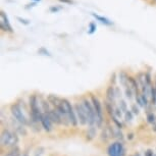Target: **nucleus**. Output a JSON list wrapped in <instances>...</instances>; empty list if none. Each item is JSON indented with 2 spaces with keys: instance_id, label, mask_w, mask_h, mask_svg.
<instances>
[{
  "instance_id": "nucleus-20",
  "label": "nucleus",
  "mask_w": 156,
  "mask_h": 156,
  "mask_svg": "<svg viewBox=\"0 0 156 156\" xmlns=\"http://www.w3.org/2000/svg\"><path fill=\"white\" fill-rule=\"evenodd\" d=\"M147 119H148V122H151V123H156V117L154 115V113L153 112H148L147 113Z\"/></svg>"
},
{
  "instance_id": "nucleus-12",
  "label": "nucleus",
  "mask_w": 156,
  "mask_h": 156,
  "mask_svg": "<svg viewBox=\"0 0 156 156\" xmlns=\"http://www.w3.org/2000/svg\"><path fill=\"white\" fill-rule=\"evenodd\" d=\"M117 79H119L120 85H122L123 88L129 86V75L126 72L120 70V72L119 73V76H117Z\"/></svg>"
},
{
  "instance_id": "nucleus-22",
  "label": "nucleus",
  "mask_w": 156,
  "mask_h": 156,
  "mask_svg": "<svg viewBox=\"0 0 156 156\" xmlns=\"http://www.w3.org/2000/svg\"><path fill=\"white\" fill-rule=\"evenodd\" d=\"M115 96H116V99H119V100L122 99V90L117 86H115Z\"/></svg>"
},
{
  "instance_id": "nucleus-26",
  "label": "nucleus",
  "mask_w": 156,
  "mask_h": 156,
  "mask_svg": "<svg viewBox=\"0 0 156 156\" xmlns=\"http://www.w3.org/2000/svg\"><path fill=\"white\" fill-rule=\"evenodd\" d=\"M110 82H111V84H112V86H115V82H116V75L115 73H113V76H111Z\"/></svg>"
},
{
  "instance_id": "nucleus-15",
  "label": "nucleus",
  "mask_w": 156,
  "mask_h": 156,
  "mask_svg": "<svg viewBox=\"0 0 156 156\" xmlns=\"http://www.w3.org/2000/svg\"><path fill=\"white\" fill-rule=\"evenodd\" d=\"M92 16H93L94 17H95V19H96L97 20H99L100 23H104V25H106V26H110V25H112V23H111L109 20H107L106 17L100 16H98V14H96V13H92Z\"/></svg>"
},
{
  "instance_id": "nucleus-10",
  "label": "nucleus",
  "mask_w": 156,
  "mask_h": 156,
  "mask_svg": "<svg viewBox=\"0 0 156 156\" xmlns=\"http://www.w3.org/2000/svg\"><path fill=\"white\" fill-rule=\"evenodd\" d=\"M106 101H108L111 104H114L115 103V100H116V96H115V86H112V85H110V86L107 87L106 89Z\"/></svg>"
},
{
  "instance_id": "nucleus-23",
  "label": "nucleus",
  "mask_w": 156,
  "mask_h": 156,
  "mask_svg": "<svg viewBox=\"0 0 156 156\" xmlns=\"http://www.w3.org/2000/svg\"><path fill=\"white\" fill-rule=\"evenodd\" d=\"M89 27H90V29H89V34H93L94 32L96 31V25L94 23H91L90 25H89Z\"/></svg>"
},
{
  "instance_id": "nucleus-4",
  "label": "nucleus",
  "mask_w": 156,
  "mask_h": 156,
  "mask_svg": "<svg viewBox=\"0 0 156 156\" xmlns=\"http://www.w3.org/2000/svg\"><path fill=\"white\" fill-rule=\"evenodd\" d=\"M90 99L92 101V104L94 106V110L96 113V126L97 128H102L103 122H104V116H103V108L100 100L97 98L95 95L91 94Z\"/></svg>"
},
{
  "instance_id": "nucleus-24",
  "label": "nucleus",
  "mask_w": 156,
  "mask_h": 156,
  "mask_svg": "<svg viewBox=\"0 0 156 156\" xmlns=\"http://www.w3.org/2000/svg\"><path fill=\"white\" fill-rule=\"evenodd\" d=\"M153 154H154V152H153V150L148 149V150H146L145 153H144V156H153Z\"/></svg>"
},
{
  "instance_id": "nucleus-16",
  "label": "nucleus",
  "mask_w": 156,
  "mask_h": 156,
  "mask_svg": "<svg viewBox=\"0 0 156 156\" xmlns=\"http://www.w3.org/2000/svg\"><path fill=\"white\" fill-rule=\"evenodd\" d=\"M113 115L115 116L116 119H122V116H125V113L122 112V110L120 109L119 105H117V106H115V105H114V111H113Z\"/></svg>"
},
{
  "instance_id": "nucleus-32",
  "label": "nucleus",
  "mask_w": 156,
  "mask_h": 156,
  "mask_svg": "<svg viewBox=\"0 0 156 156\" xmlns=\"http://www.w3.org/2000/svg\"><path fill=\"white\" fill-rule=\"evenodd\" d=\"M153 156H156V152H154V154H153Z\"/></svg>"
},
{
  "instance_id": "nucleus-33",
  "label": "nucleus",
  "mask_w": 156,
  "mask_h": 156,
  "mask_svg": "<svg viewBox=\"0 0 156 156\" xmlns=\"http://www.w3.org/2000/svg\"><path fill=\"white\" fill-rule=\"evenodd\" d=\"M36 1H40V0H36Z\"/></svg>"
},
{
  "instance_id": "nucleus-11",
  "label": "nucleus",
  "mask_w": 156,
  "mask_h": 156,
  "mask_svg": "<svg viewBox=\"0 0 156 156\" xmlns=\"http://www.w3.org/2000/svg\"><path fill=\"white\" fill-rule=\"evenodd\" d=\"M23 152L19 146H16L13 148L7 149L5 152H2L1 156H22Z\"/></svg>"
},
{
  "instance_id": "nucleus-30",
  "label": "nucleus",
  "mask_w": 156,
  "mask_h": 156,
  "mask_svg": "<svg viewBox=\"0 0 156 156\" xmlns=\"http://www.w3.org/2000/svg\"><path fill=\"white\" fill-rule=\"evenodd\" d=\"M50 10H51V11H57V10H59V8H55V7H51V8H50Z\"/></svg>"
},
{
  "instance_id": "nucleus-17",
  "label": "nucleus",
  "mask_w": 156,
  "mask_h": 156,
  "mask_svg": "<svg viewBox=\"0 0 156 156\" xmlns=\"http://www.w3.org/2000/svg\"><path fill=\"white\" fill-rule=\"evenodd\" d=\"M133 119H134V113L132 112L131 109H129L125 113V119H126V122H128V123H131L132 122H133Z\"/></svg>"
},
{
  "instance_id": "nucleus-5",
  "label": "nucleus",
  "mask_w": 156,
  "mask_h": 156,
  "mask_svg": "<svg viewBox=\"0 0 156 156\" xmlns=\"http://www.w3.org/2000/svg\"><path fill=\"white\" fill-rule=\"evenodd\" d=\"M62 103L64 105V108H66L67 117H69V125L73 126V128H76V126H79V120H78V117H76V114L73 103H72L66 98H62Z\"/></svg>"
},
{
  "instance_id": "nucleus-28",
  "label": "nucleus",
  "mask_w": 156,
  "mask_h": 156,
  "mask_svg": "<svg viewBox=\"0 0 156 156\" xmlns=\"http://www.w3.org/2000/svg\"><path fill=\"white\" fill-rule=\"evenodd\" d=\"M22 156H31L30 155V152H29V150H26V151H23Z\"/></svg>"
},
{
  "instance_id": "nucleus-34",
  "label": "nucleus",
  "mask_w": 156,
  "mask_h": 156,
  "mask_svg": "<svg viewBox=\"0 0 156 156\" xmlns=\"http://www.w3.org/2000/svg\"><path fill=\"white\" fill-rule=\"evenodd\" d=\"M155 1H156V0H155Z\"/></svg>"
},
{
  "instance_id": "nucleus-6",
  "label": "nucleus",
  "mask_w": 156,
  "mask_h": 156,
  "mask_svg": "<svg viewBox=\"0 0 156 156\" xmlns=\"http://www.w3.org/2000/svg\"><path fill=\"white\" fill-rule=\"evenodd\" d=\"M73 106H75V110H76V117H78L79 120V125L82 126H88V117H87V113L86 110L82 104L81 100L80 101H76L73 103Z\"/></svg>"
},
{
  "instance_id": "nucleus-7",
  "label": "nucleus",
  "mask_w": 156,
  "mask_h": 156,
  "mask_svg": "<svg viewBox=\"0 0 156 156\" xmlns=\"http://www.w3.org/2000/svg\"><path fill=\"white\" fill-rule=\"evenodd\" d=\"M108 156H125L126 155V148L123 146L122 142L116 141L110 144L107 148Z\"/></svg>"
},
{
  "instance_id": "nucleus-2",
  "label": "nucleus",
  "mask_w": 156,
  "mask_h": 156,
  "mask_svg": "<svg viewBox=\"0 0 156 156\" xmlns=\"http://www.w3.org/2000/svg\"><path fill=\"white\" fill-rule=\"evenodd\" d=\"M10 112L11 115L17 122H20V125L28 126H30V119H28L27 115L25 113V109L22 106V104L19 102H14L10 105Z\"/></svg>"
},
{
  "instance_id": "nucleus-21",
  "label": "nucleus",
  "mask_w": 156,
  "mask_h": 156,
  "mask_svg": "<svg viewBox=\"0 0 156 156\" xmlns=\"http://www.w3.org/2000/svg\"><path fill=\"white\" fill-rule=\"evenodd\" d=\"M132 112H133L134 114H139L140 113V109H139V105L138 104H132Z\"/></svg>"
},
{
  "instance_id": "nucleus-18",
  "label": "nucleus",
  "mask_w": 156,
  "mask_h": 156,
  "mask_svg": "<svg viewBox=\"0 0 156 156\" xmlns=\"http://www.w3.org/2000/svg\"><path fill=\"white\" fill-rule=\"evenodd\" d=\"M119 106L120 109L122 110V112H123V113H126V111L129 110L128 105H126V101H125V100H123L122 98V99H119Z\"/></svg>"
},
{
  "instance_id": "nucleus-31",
  "label": "nucleus",
  "mask_w": 156,
  "mask_h": 156,
  "mask_svg": "<svg viewBox=\"0 0 156 156\" xmlns=\"http://www.w3.org/2000/svg\"><path fill=\"white\" fill-rule=\"evenodd\" d=\"M132 156H142V155H141V153H140V152H136L135 154H133Z\"/></svg>"
},
{
  "instance_id": "nucleus-3",
  "label": "nucleus",
  "mask_w": 156,
  "mask_h": 156,
  "mask_svg": "<svg viewBox=\"0 0 156 156\" xmlns=\"http://www.w3.org/2000/svg\"><path fill=\"white\" fill-rule=\"evenodd\" d=\"M80 100L87 113L88 126H96V113H95V110H94V106L92 104L91 99L88 98L87 96H82Z\"/></svg>"
},
{
  "instance_id": "nucleus-8",
  "label": "nucleus",
  "mask_w": 156,
  "mask_h": 156,
  "mask_svg": "<svg viewBox=\"0 0 156 156\" xmlns=\"http://www.w3.org/2000/svg\"><path fill=\"white\" fill-rule=\"evenodd\" d=\"M40 126H41V128L46 132H51L52 129H53V122H51V119H49V116L44 112L42 115H41Z\"/></svg>"
},
{
  "instance_id": "nucleus-9",
  "label": "nucleus",
  "mask_w": 156,
  "mask_h": 156,
  "mask_svg": "<svg viewBox=\"0 0 156 156\" xmlns=\"http://www.w3.org/2000/svg\"><path fill=\"white\" fill-rule=\"evenodd\" d=\"M0 26H1L2 31L8 32V33H12V28H11L9 20H8L6 14H5L3 11H1L0 13Z\"/></svg>"
},
{
  "instance_id": "nucleus-27",
  "label": "nucleus",
  "mask_w": 156,
  "mask_h": 156,
  "mask_svg": "<svg viewBox=\"0 0 156 156\" xmlns=\"http://www.w3.org/2000/svg\"><path fill=\"white\" fill-rule=\"evenodd\" d=\"M43 150H38V151H36V153L34 154V156H43Z\"/></svg>"
},
{
  "instance_id": "nucleus-1",
  "label": "nucleus",
  "mask_w": 156,
  "mask_h": 156,
  "mask_svg": "<svg viewBox=\"0 0 156 156\" xmlns=\"http://www.w3.org/2000/svg\"><path fill=\"white\" fill-rule=\"evenodd\" d=\"M20 141L19 134L16 131L10 129H3L1 131V136H0V144H1L2 149H10L17 146Z\"/></svg>"
},
{
  "instance_id": "nucleus-25",
  "label": "nucleus",
  "mask_w": 156,
  "mask_h": 156,
  "mask_svg": "<svg viewBox=\"0 0 156 156\" xmlns=\"http://www.w3.org/2000/svg\"><path fill=\"white\" fill-rule=\"evenodd\" d=\"M17 20H20V22L22 23H23V25H29V23H30V20H23V19H22V17H17Z\"/></svg>"
},
{
  "instance_id": "nucleus-13",
  "label": "nucleus",
  "mask_w": 156,
  "mask_h": 156,
  "mask_svg": "<svg viewBox=\"0 0 156 156\" xmlns=\"http://www.w3.org/2000/svg\"><path fill=\"white\" fill-rule=\"evenodd\" d=\"M95 137H96V128L95 126H89V128H88V131H87V134H86L87 140L91 141Z\"/></svg>"
},
{
  "instance_id": "nucleus-14",
  "label": "nucleus",
  "mask_w": 156,
  "mask_h": 156,
  "mask_svg": "<svg viewBox=\"0 0 156 156\" xmlns=\"http://www.w3.org/2000/svg\"><path fill=\"white\" fill-rule=\"evenodd\" d=\"M125 94H126V97L128 98L129 101H132V100L134 99V97H135V92H134V90L132 89V87L129 86L128 87H126L125 88Z\"/></svg>"
},
{
  "instance_id": "nucleus-19",
  "label": "nucleus",
  "mask_w": 156,
  "mask_h": 156,
  "mask_svg": "<svg viewBox=\"0 0 156 156\" xmlns=\"http://www.w3.org/2000/svg\"><path fill=\"white\" fill-rule=\"evenodd\" d=\"M110 119H111V120L113 122V123L115 125V128H117L119 129H122V122H120V119H116L115 116L114 115H112V116H110Z\"/></svg>"
},
{
  "instance_id": "nucleus-29",
  "label": "nucleus",
  "mask_w": 156,
  "mask_h": 156,
  "mask_svg": "<svg viewBox=\"0 0 156 156\" xmlns=\"http://www.w3.org/2000/svg\"><path fill=\"white\" fill-rule=\"evenodd\" d=\"M60 2H63V3H73L72 0H59Z\"/></svg>"
}]
</instances>
